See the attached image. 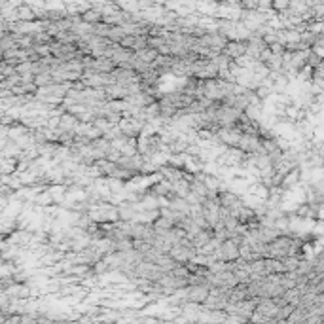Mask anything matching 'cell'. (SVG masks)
<instances>
[{"label": "cell", "mask_w": 324, "mask_h": 324, "mask_svg": "<svg viewBox=\"0 0 324 324\" xmlns=\"http://www.w3.org/2000/svg\"><path fill=\"white\" fill-rule=\"evenodd\" d=\"M220 260L222 262H235L239 260V239H227L220 243Z\"/></svg>", "instance_id": "6da1fadb"}, {"label": "cell", "mask_w": 324, "mask_h": 324, "mask_svg": "<svg viewBox=\"0 0 324 324\" xmlns=\"http://www.w3.org/2000/svg\"><path fill=\"white\" fill-rule=\"evenodd\" d=\"M247 54V42L245 40H233V42H227L222 50V55H226L227 59H241L243 55Z\"/></svg>", "instance_id": "7a4b0ae2"}, {"label": "cell", "mask_w": 324, "mask_h": 324, "mask_svg": "<svg viewBox=\"0 0 324 324\" xmlns=\"http://www.w3.org/2000/svg\"><path fill=\"white\" fill-rule=\"evenodd\" d=\"M211 292L209 284L203 286H188L186 288V303H203Z\"/></svg>", "instance_id": "3957f363"}]
</instances>
